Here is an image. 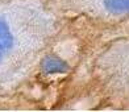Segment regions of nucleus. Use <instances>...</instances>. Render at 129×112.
<instances>
[{
    "label": "nucleus",
    "instance_id": "f257e3e1",
    "mask_svg": "<svg viewBox=\"0 0 129 112\" xmlns=\"http://www.w3.org/2000/svg\"><path fill=\"white\" fill-rule=\"evenodd\" d=\"M41 70L45 74H63L69 70V66L59 57L46 55L41 62Z\"/></svg>",
    "mask_w": 129,
    "mask_h": 112
},
{
    "label": "nucleus",
    "instance_id": "f03ea898",
    "mask_svg": "<svg viewBox=\"0 0 129 112\" xmlns=\"http://www.w3.org/2000/svg\"><path fill=\"white\" fill-rule=\"evenodd\" d=\"M13 46V36L9 31L8 24L0 16V60L7 54Z\"/></svg>",
    "mask_w": 129,
    "mask_h": 112
},
{
    "label": "nucleus",
    "instance_id": "7ed1b4c3",
    "mask_svg": "<svg viewBox=\"0 0 129 112\" xmlns=\"http://www.w3.org/2000/svg\"><path fill=\"white\" fill-rule=\"evenodd\" d=\"M104 7L111 13H128L129 12V0H104Z\"/></svg>",
    "mask_w": 129,
    "mask_h": 112
}]
</instances>
